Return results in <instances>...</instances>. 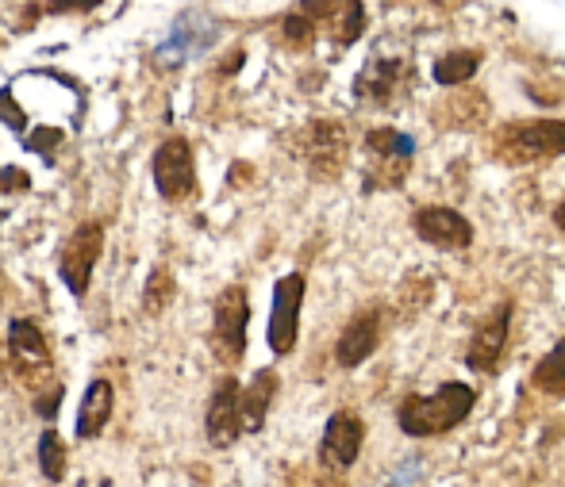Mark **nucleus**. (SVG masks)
<instances>
[{"instance_id":"obj_1","label":"nucleus","mask_w":565,"mask_h":487,"mask_svg":"<svg viewBox=\"0 0 565 487\" xmlns=\"http://www.w3.org/2000/svg\"><path fill=\"white\" fill-rule=\"evenodd\" d=\"M477 403V391L461 380H447L431 391V396H412L401 403L396 411V422L408 437H439V434H450L454 426L469 419Z\"/></svg>"},{"instance_id":"obj_2","label":"nucleus","mask_w":565,"mask_h":487,"mask_svg":"<svg viewBox=\"0 0 565 487\" xmlns=\"http://www.w3.org/2000/svg\"><path fill=\"white\" fill-rule=\"evenodd\" d=\"M8 365H12L20 388H28L31 396H43V391L54 388L51 342L39 331V323L12 318V326H8Z\"/></svg>"},{"instance_id":"obj_3","label":"nucleus","mask_w":565,"mask_h":487,"mask_svg":"<svg viewBox=\"0 0 565 487\" xmlns=\"http://www.w3.org/2000/svg\"><path fill=\"white\" fill-rule=\"evenodd\" d=\"M565 154V123L562 119H515L497 134V158L512 165L546 162Z\"/></svg>"},{"instance_id":"obj_4","label":"nucleus","mask_w":565,"mask_h":487,"mask_svg":"<svg viewBox=\"0 0 565 487\" xmlns=\"http://www.w3.org/2000/svg\"><path fill=\"white\" fill-rule=\"evenodd\" d=\"M246 326H250V295L243 284H227L212 303V334L209 346L224 369H235L246 357Z\"/></svg>"},{"instance_id":"obj_5","label":"nucleus","mask_w":565,"mask_h":487,"mask_svg":"<svg viewBox=\"0 0 565 487\" xmlns=\"http://www.w3.org/2000/svg\"><path fill=\"white\" fill-rule=\"evenodd\" d=\"M150 177L166 204H185L196 196V158L185 134H170L166 142H158L150 158Z\"/></svg>"},{"instance_id":"obj_6","label":"nucleus","mask_w":565,"mask_h":487,"mask_svg":"<svg viewBox=\"0 0 565 487\" xmlns=\"http://www.w3.org/2000/svg\"><path fill=\"white\" fill-rule=\"evenodd\" d=\"M100 253H105V227H100V223H82V227H77L74 235L62 242L58 277H62V284H66L74 300H85Z\"/></svg>"},{"instance_id":"obj_7","label":"nucleus","mask_w":565,"mask_h":487,"mask_svg":"<svg viewBox=\"0 0 565 487\" xmlns=\"http://www.w3.org/2000/svg\"><path fill=\"white\" fill-rule=\"evenodd\" d=\"M305 289L308 281L300 273H289L274 284V307H269V326H266V342L277 357L292 354L297 349V334H300V307H305Z\"/></svg>"},{"instance_id":"obj_8","label":"nucleus","mask_w":565,"mask_h":487,"mask_svg":"<svg viewBox=\"0 0 565 487\" xmlns=\"http://www.w3.org/2000/svg\"><path fill=\"white\" fill-rule=\"evenodd\" d=\"M347 150H350L347 131H342L335 119H316L300 134V154H305L316 181H335L342 165H347Z\"/></svg>"},{"instance_id":"obj_9","label":"nucleus","mask_w":565,"mask_h":487,"mask_svg":"<svg viewBox=\"0 0 565 487\" xmlns=\"http://www.w3.org/2000/svg\"><path fill=\"white\" fill-rule=\"evenodd\" d=\"M362 445H365V422L354 411H335L320 437V465L331 468V473H347L362 457Z\"/></svg>"},{"instance_id":"obj_10","label":"nucleus","mask_w":565,"mask_h":487,"mask_svg":"<svg viewBox=\"0 0 565 487\" xmlns=\"http://www.w3.org/2000/svg\"><path fill=\"white\" fill-rule=\"evenodd\" d=\"M238 434H243V388L235 377H224L212 388L209 411H204V437L216 450H227L238 442Z\"/></svg>"},{"instance_id":"obj_11","label":"nucleus","mask_w":565,"mask_h":487,"mask_svg":"<svg viewBox=\"0 0 565 487\" xmlns=\"http://www.w3.org/2000/svg\"><path fill=\"white\" fill-rule=\"evenodd\" d=\"M412 230H416L427 246H439V250H450V253L473 246V227H469V219L443 204L419 207V212L412 215Z\"/></svg>"},{"instance_id":"obj_12","label":"nucleus","mask_w":565,"mask_h":487,"mask_svg":"<svg viewBox=\"0 0 565 487\" xmlns=\"http://www.w3.org/2000/svg\"><path fill=\"white\" fill-rule=\"evenodd\" d=\"M508 334H512V307L500 303L489 318L477 323V331L469 334V346H466V365L473 372H497L500 357L508 349Z\"/></svg>"},{"instance_id":"obj_13","label":"nucleus","mask_w":565,"mask_h":487,"mask_svg":"<svg viewBox=\"0 0 565 487\" xmlns=\"http://www.w3.org/2000/svg\"><path fill=\"white\" fill-rule=\"evenodd\" d=\"M381 346V307H362L347 326H342L335 342V361L339 369H358L365 365Z\"/></svg>"},{"instance_id":"obj_14","label":"nucleus","mask_w":565,"mask_h":487,"mask_svg":"<svg viewBox=\"0 0 565 487\" xmlns=\"http://www.w3.org/2000/svg\"><path fill=\"white\" fill-rule=\"evenodd\" d=\"M113 414H116V388L113 380L97 377L85 388L82 407H77V437L82 442H97L108 430V422H113Z\"/></svg>"},{"instance_id":"obj_15","label":"nucleus","mask_w":565,"mask_h":487,"mask_svg":"<svg viewBox=\"0 0 565 487\" xmlns=\"http://www.w3.org/2000/svg\"><path fill=\"white\" fill-rule=\"evenodd\" d=\"M408 82V69L401 62H388V58H373L365 66V74L358 77V100H370L377 108H388L396 100V93L404 89Z\"/></svg>"},{"instance_id":"obj_16","label":"nucleus","mask_w":565,"mask_h":487,"mask_svg":"<svg viewBox=\"0 0 565 487\" xmlns=\"http://www.w3.org/2000/svg\"><path fill=\"white\" fill-rule=\"evenodd\" d=\"M277 388H281V380H277L274 369L254 372V380L243 388V434H258L266 426V414L277 399Z\"/></svg>"},{"instance_id":"obj_17","label":"nucleus","mask_w":565,"mask_h":487,"mask_svg":"<svg viewBox=\"0 0 565 487\" xmlns=\"http://www.w3.org/2000/svg\"><path fill=\"white\" fill-rule=\"evenodd\" d=\"M365 150H370L373 162H412L416 154V139L401 134L393 127H377V131L365 134Z\"/></svg>"},{"instance_id":"obj_18","label":"nucleus","mask_w":565,"mask_h":487,"mask_svg":"<svg viewBox=\"0 0 565 487\" xmlns=\"http://www.w3.org/2000/svg\"><path fill=\"white\" fill-rule=\"evenodd\" d=\"M531 385L546 396H565V338L554 342L543 357H539L535 372H531Z\"/></svg>"},{"instance_id":"obj_19","label":"nucleus","mask_w":565,"mask_h":487,"mask_svg":"<svg viewBox=\"0 0 565 487\" xmlns=\"http://www.w3.org/2000/svg\"><path fill=\"white\" fill-rule=\"evenodd\" d=\"M173 300H178V281H173V273L166 266H154L147 277V289H142V315H166V307Z\"/></svg>"},{"instance_id":"obj_20","label":"nucleus","mask_w":565,"mask_h":487,"mask_svg":"<svg viewBox=\"0 0 565 487\" xmlns=\"http://www.w3.org/2000/svg\"><path fill=\"white\" fill-rule=\"evenodd\" d=\"M477 69H481V51H450L435 62V82L454 89V85H466Z\"/></svg>"},{"instance_id":"obj_21","label":"nucleus","mask_w":565,"mask_h":487,"mask_svg":"<svg viewBox=\"0 0 565 487\" xmlns=\"http://www.w3.org/2000/svg\"><path fill=\"white\" fill-rule=\"evenodd\" d=\"M66 442L58 437V430H43L39 434V473L46 484H62L66 480Z\"/></svg>"},{"instance_id":"obj_22","label":"nucleus","mask_w":565,"mask_h":487,"mask_svg":"<svg viewBox=\"0 0 565 487\" xmlns=\"http://www.w3.org/2000/svg\"><path fill=\"white\" fill-rule=\"evenodd\" d=\"M328 23H331V31H335L339 43H354V39L362 35V28H365V8H362V0H339Z\"/></svg>"},{"instance_id":"obj_23","label":"nucleus","mask_w":565,"mask_h":487,"mask_svg":"<svg viewBox=\"0 0 565 487\" xmlns=\"http://www.w3.org/2000/svg\"><path fill=\"white\" fill-rule=\"evenodd\" d=\"M277 31H281L285 46H292V51H305V46H312V39H316V20L297 8V12L285 15V20L277 23Z\"/></svg>"},{"instance_id":"obj_24","label":"nucleus","mask_w":565,"mask_h":487,"mask_svg":"<svg viewBox=\"0 0 565 487\" xmlns=\"http://www.w3.org/2000/svg\"><path fill=\"white\" fill-rule=\"evenodd\" d=\"M427 484V473L419 465V457H408L404 465L393 468V476L385 480V487H424Z\"/></svg>"},{"instance_id":"obj_25","label":"nucleus","mask_w":565,"mask_h":487,"mask_svg":"<svg viewBox=\"0 0 565 487\" xmlns=\"http://www.w3.org/2000/svg\"><path fill=\"white\" fill-rule=\"evenodd\" d=\"M0 123L12 127V131H23V127H28V116H23V108L15 104L12 89H0Z\"/></svg>"},{"instance_id":"obj_26","label":"nucleus","mask_w":565,"mask_h":487,"mask_svg":"<svg viewBox=\"0 0 565 487\" xmlns=\"http://www.w3.org/2000/svg\"><path fill=\"white\" fill-rule=\"evenodd\" d=\"M28 188H31V177L23 170H15V165L0 170V193H28Z\"/></svg>"},{"instance_id":"obj_27","label":"nucleus","mask_w":565,"mask_h":487,"mask_svg":"<svg viewBox=\"0 0 565 487\" xmlns=\"http://www.w3.org/2000/svg\"><path fill=\"white\" fill-rule=\"evenodd\" d=\"M62 142V131H54V127H43V131H35L28 139V150H35V154H43V158H51L46 150H54Z\"/></svg>"},{"instance_id":"obj_28","label":"nucleus","mask_w":565,"mask_h":487,"mask_svg":"<svg viewBox=\"0 0 565 487\" xmlns=\"http://www.w3.org/2000/svg\"><path fill=\"white\" fill-rule=\"evenodd\" d=\"M62 407V385H54L51 391H43V396H35V414L39 419H54Z\"/></svg>"},{"instance_id":"obj_29","label":"nucleus","mask_w":565,"mask_h":487,"mask_svg":"<svg viewBox=\"0 0 565 487\" xmlns=\"http://www.w3.org/2000/svg\"><path fill=\"white\" fill-rule=\"evenodd\" d=\"M100 0H51V12H93Z\"/></svg>"},{"instance_id":"obj_30","label":"nucleus","mask_w":565,"mask_h":487,"mask_svg":"<svg viewBox=\"0 0 565 487\" xmlns=\"http://www.w3.org/2000/svg\"><path fill=\"white\" fill-rule=\"evenodd\" d=\"M554 223H558V230H565V199L554 207Z\"/></svg>"},{"instance_id":"obj_31","label":"nucleus","mask_w":565,"mask_h":487,"mask_svg":"<svg viewBox=\"0 0 565 487\" xmlns=\"http://www.w3.org/2000/svg\"><path fill=\"white\" fill-rule=\"evenodd\" d=\"M0 377H4V346H0Z\"/></svg>"}]
</instances>
